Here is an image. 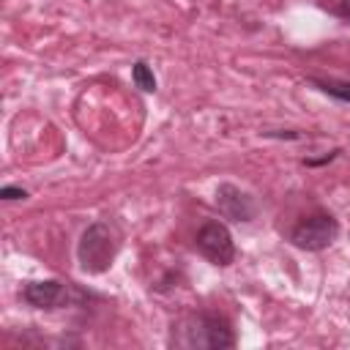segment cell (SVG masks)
I'll list each match as a JSON object with an SVG mask.
<instances>
[{
  "label": "cell",
  "instance_id": "obj_1",
  "mask_svg": "<svg viewBox=\"0 0 350 350\" xmlns=\"http://www.w3.org/2000/svg\"><path fill=\"white\" fill-rule=\"evenodd\" d=\"M178 345L183 347H205V350H224L235 345V334L232 325L213 312H197L189 314L180 325H178Z\"/></svg>",
  "mask_w": 350,
  "mask_h": 350
},
{
  "label": "cell",
  "instance_id": "obj_2",
  "mask_svg": "<svg viewBox=\"0 0 350 350\" xmlns=\"http://www.w3.org/2000/svg\"><path fill=\"white\" fill-rule=\"evenodd\" d=\"M115 254H118V235L109 224L96 221L82 232L77 257H79V268L85 273H104L112 265Z\"/></svg>",
  "mask_w": 350,
  "mask_h": 350
},
{
  "label": "cell",
  "instance_id": "obj_3",
  "mask_svg": "<svg viewBox=\"0 0 350 350\" xmlns=\"http://www.w3.org/2000/svg\"><path fill=\"white\" fill-rule=\"evenodd\" d=\"M336 232H339V224H336L334 216L314 213V216L304 219L301 224H295V230L290 232V241L298 249H304V252H320V249H325V246L334 243Z\"/></svg>",
  "mask_w": 350,
  "mask_h": 350
},
{
  "label": "cell",
  "instance_id": "obj_4",
  "mask_svg": "<svg viewBox=\"0 0 350 350\" xmlns=\"http://www.w3.org/2000/svg\"><path fill=\"white\" fill-rule=\"evenodd\" d=\"M197 249L213 262V265H230L235 260V243L230 230L221 221H208L197 232Z\"/></svg>",
  "mask_w": 350,
  "mask_h": 350
},
{
  "label": "cell",
  "instance_id": "obj_5",
  "mask_svg": "<svg viewBox=\"0 0 350 350\" xmlns=\"http://www.w3.org/2000/svg\"><path fill=\"white\" fill-rule=\"evenodd\" d=\"M216 208L230 221H252L254 213H257L254 200L246 191H241L238 186H232V183H221L216 189Z\"/></svg>",
  "mask_w": 350,
  "mask_h": 350
},
{
  "label": "cell",
  "instance_id": "obj_6",
  "mask_svg": "<svg viewBox=\"0 0 350 350\" xmlns=\"http://www.w3.org/2000/svg\"><path fill=\"white\" fill-rule=\"evenodd\" d=\"M22 298L36 306V309H57L66 304L68 298V290L63 282L57 279H44V282H27L25 290H22Z\"/></svg>",
  "mask_w": 350,
  "mask_h": 350
},
{
  "label": "cell",
  "instance_id": "obj_7",
  "mask_svg": "<svg viewBox=\"0 0 350 350\" xmlns=\"http://www.w3.org/2000/svg\"><path fill=\"white\" fill-rule=\"evenodd\" d=\"M309 82H312L314 88H320L323 93H328V96H334V98L350 104V82H339V79H317V77H312Z\"/></svg>",
  "mask_w": 350,
  "mask_h": 350
},
{
  "label": "cell",
  "instance_id": "obj_8",
  "mask_svg": "<svg viewBox=\"0 0 350 350\" xmlns=\"http://www.w3.org/2000/svg\"><path fill=\"white\" fill-rule=\"evenodd\" d=\"M131 79H134V85H137L139 90H145V93H153V90H156V77H153V71L148 68L145 60H137V63L131 66Z\"/></svg>",
  "mask_w": 350,
  "mask_h": 350
},
{
  "label": "cell",
  "instance_id": "obj_9",
  "mask_svg": "<svg viewBox=\"0 0 350 350\" xmlns=\"http://www.w3.org/2000/svg\"><path fill=\"white\" fill-rule=\"evenodd\" d=\"M0 197H3V200H25L27 191L19 189V186H3V189H0Z\"/></svg>",
  "mask_w": 350,
  "mask_h": 350
},
{
  "label": "cell",
  "instance_id": "obj_10",
  "mask_svg": "<svg viewBox=\"0 0 350 350\" xmlns=\"http://www.w3.org/2000/svg\"><path fill=\"white\" fill-rule=\"evenodd\" d=\"M334 14L350 22V0H334Z\"/></svg>",
  "mask_w": 350,
  "mask_h": 350
}]
</instances>
